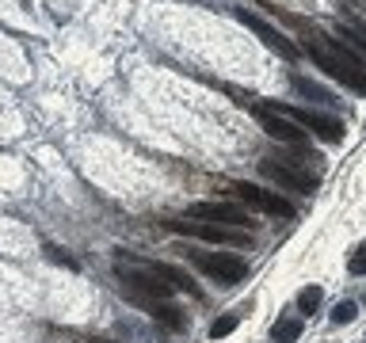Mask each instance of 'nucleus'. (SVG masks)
Segmentation results:
<instances>
[{"label": "nucleus", "instance_id": "nucleus-1", "mask_svg": "<svg viewBox=\"0 0 366 343\" xmlns=\"http://www.w3.org/2000/svg\"><path fill=\"white\" fill-rule=\"evenodd\" d=\"M309 57H313L320 73L332 76L336 84H343V88H351V91H359V96H366V61L351 50L347 42L320 39V34H313V39H309Z\"/></svg>", "mask_w": 366, "mask_h": 343}, {"label": "nucleus", "instance_id": "nucleus-2", "mask_svg": "<svg viewBox=\"0 0 366 343\" xmlns=\"http://www.w3.org/2000/svg\"><path fill=\"white\" fill-rule=\"evenodd\" d=\"M168 229H176L183 237H199L206 244H229V248H248L252 233L244 229H229V225H214V222H194V217H179V222H168Z\"/></svg>", "mask_w": 366, "mask_h": 343}, {"label": "nucleus", "instance_id": "nucleus-3", "mask_svg": "<svg viewBox=\"0 0 366 343\" xmlns=\"http://www.w3.org/2000/svg\"><path fill=\"white\" fill-rule=\"evenodd\" d=\"M191 259L202 274H210V279L222 282V286H237L248 274V263L240 256H229V252H214V256L210 252H191Z\"/></svg>", "mask_w": 366, "mask_h": 343}, {"label": "nucleus", "instance_id": "nucleus-4", "mask_svg": "<svg viewBox=\"0 0 366 343\" xmlns=\"http://www.w3.org/2000/svg\"><path fill=\"white\" fill-rule=\"evenodd\" d=\"M233 16H237L240 23H244V27H248L252 34H256V39H259L263 46H267V50H274V54H279V57H286V61H297V57H302V50H297V46H294L290 39H286V34H279V31H274L267 19H259L256 11H248V8H237Z\"/></svg>", "mask_w": 366, "mask_h": 343}, {"label": "nucleus", "instance_id": "nucleus-5", "mask_svg": "<svg viewBox=\"0 0 366 343\" xmlns=\"http://www.w3.org/2000/svg\"><path fill=\"white\" fill-rule=\"evenodd\" d=\"M274 114H282V119H290L294 126H305V130H313L317 137H325V141H343L347 130H343L340 119H332V114H317V111H305V107H271Z\"/></svg>", "mask_w": 366, "mask_h": 343}, {"label": "nucleus", "instance_id": "nucleus-6", "mask_svg": "<svg viewBox=\"0 0 366 343\" xmlns=\"http://www.w3.org/2000/svg\"><path fill=\"white\" fill-rule=\"evenodd\" d=\"M259 172L282 191H297V194L317 191V176H309L305 168H294L290 160H259Z\"/></svg>", "mask_w": 366, "mask_h": 343}, {"label": "nucleus", "instance_id": "nucleus-7", "mask_svg": "<svg viewBox=\"0 0 366 343\" xmlns=\"http://www.w3.org/2000/svg\"><path fill=\"white\" fill-rule=\"evenodd\" d=\"M187 217H194V222H214V225H229V229H248L252 225V214L244 210V206L237 202H194Z\"/></svg>", "mask_w": 366, "mask_h": 343}, {"label": "nucleus", "instance_id": "nucleus-8", "mask_svg": "<svg viewBox=\"0 0 366 343\" xmlns=\"http://www.w3.org/2000/svg\"><path fill=\"white\" fill-rule=\"evenodd\" d=\"M233 194H237L244 206H256V210L271 214V217H294V214H297L294 202H286L282 194H274V191L256 187V183H233Z\"/></svg>", "mask_w": 366, "mask_h": 343}, {"label": "nucleus", "instance_id": "nucleus-9", "mask_svg": "<svg viewBox=\"0 0 366 343\" xmlns=\"http://www.w3.org/2000/svg\"><path fill=\"white\" fill-rule=\"evenodd\" d=\"M252 114H256V122L263 126V134H271L274 141H286V145H305V130H302V126H294L290 119L274 114L271 107H263V103H252Z\"/></svg>", "mask_w": 366, "mask_h": 343}, {"label": "nucleus", "instance_id": "nucleus-10", "mask_svg": "<svg viewBox=\"0 0 366 343\" xmlns=\"http://www.w3.org/2000/svg\"><path fill=\"white\" fill-rule=\"evenodd\" d=\"M126 297H130L134 305H142L145 313L153 317V320H160L164 328H172V332H179V328H183V313H179L176 305H168L164 297H142V294H126Z\"/></svg>", "mask_w": 366, "mask_h": 343}, {"label": "nucleus", "instance_id": "nucleus-11", "mask_svg": "<svg viewBox=\"0 0 366 343\" xmlns=\"http://www.w3.org/2000/svg\"><path fill=\"white\" fill-rule=\"evenodd\" d=\"M145 267L153 271L157 279H164V282L172 286V290H187L191 297H202V290L194 286V279H191V274L183 271V267H172V263H145Z\"/></svg>", "mask_w": 366, "mask_h": 343}, {"label": "nucleus", "instance_id": "nucleus-12", "mask_svg": "<svg viewBox=\"0 0 366 343\" xmlns=\"http://www.w3.org/2000/svg\"><path fill=\"white\" fill-rule=\"evenodd\" d=\"M297 336H302V320H279V324L271 328L274 343H294Z\"/></svg>", "mask_w": 366, "mask_h": 343}, {"label": "nucleus", "instance_id": "nucleus-13", "mask_svg": "<svg viewBox=\"0 0 366 343\" xmlns=\"http://www.w3.org/2000/svg\"><path fill=\"white\" fill-rule=\"evenodd\" d=\"M336 39H347L351 50L366 57V27H336Z\"/></svg>", "mask_w": 366, "mask_h": 343}, {"label": "nucleus", "instance_id": "nucleus-14", "mask_svg": "<svg viewBox=\"0 0 366 343\" xmlns=\"http://www.w3.org/2000/svg\"><path fill=\"white\" fill-rule=\"evenodd\" d=\"M290 84H294L297 91H302V96H313L317 103H336V99H332V96H328L325 88H317L313 80H305V76H290Z\"/></svg>", "mask_w": 366, "mask_h": 343}, {"label": "nucleus", "instance_id": "nucleus-15", "mask_svg": "<svg viewBox=\"0 0 366 343\" xmlns=\"http://www.w3.org/2000/svg\"><path fill=\"white\" fill-rule=\"evenodd\" d=\"M320 297H325V294H320V286H305V290L297 294V309H302L305 317L317 313V309H320Z\"/></svg>", "mask_w": 366, "mask_h": 343}, {"label": "nucleus", "instance_id": "nucleus-16", "mask_svg": "<svg viewBox=\"0 0 366 343\" xmlns=\"http://www.w3.org/2000/svg\"><path fill=\"white\" fill-rule=\"evenodd\" d=\"M237 324H240V313H225V317H217L214 324H210V339H225Z\"/></svg>", "mask_w": 366, "mask_h": 343}, {"label": "nucleus", "instance_id": "nucleus-17", "mask_svg": "<svg viewBox=\"0 0 366 343\" xmlns=\"http://www.w3.org/2000/svg\"><path fill=\"white\" fill-rule=\"evenodd\" d=\"M355 317H359V305H355V302H340L336 313H332V324H351Z\"/></svg>", "mask_w": 366, "mask_h": 343}, {"label": "nucleus", "instance_id": "nucleus-18", "mask_svg": "<svg viewBox=\"0 0 366 343\" xmlns=\"http://www.w3.org/2000/svg\"><path fill=\"white\" fill-rule=\"evenodd\" d=\"M347 271L351 274H366V244H359L351 252V259H347Z\"/></svg>", "mask_w": 366, "mask_h": 343}, {"label": "nucleus", "instance_id": "nucleus-19", "mask_svg": "<svg viewBox=\"0 0 366 343\" xmlns=\"http://www.w3.org/2000/svg\"><path fill=\"white\" fill-rule=\"evenodd\" d=\"M46 252H50V259H54V263H61V267H76V263L69 259V256H61V252H57V248H46Z\"/></svg>", "mask_w": 366, "mask_h": 343}]
</instances>
